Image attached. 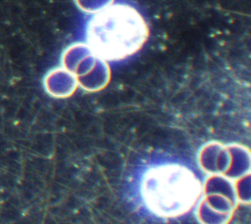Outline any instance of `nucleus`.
I'll return each mask as SVG.
<instances>
[{
	"instance_id": "f03ea898",
	"label": "nucleus",
	"mask_w": 251,
	"mask_h": 224,
	"mask_svg": "<svg viewBox=\"0 0 251 224\" xmlns=\"http://www.w3.org/2000/svg\"><path fill=\"white\" fill-rule=\"evenodd\" d=\"M140 191L143 202L153 214L176 218L195 206L202 194V185L189 168L178 163H166L145 172Z\"/></svg>"
},
{
	"instance_id": "f257e3e1",
	"label": "nucleus",
	"mask_w": 251,
	"mask_h": 224,
	"mask_svg": "<svg viewBox=\"0 0 251 224\" xmlns=\"http://www.w3.org/2000/svg\"><path fill=\"white\" fill-rule=\"evenodd\" d=\"M149 35L141 14L128 4H110L98 10L85 29L86 46L97 58L122 61L138 52Z\"/></svg>"
}]
</instances>
